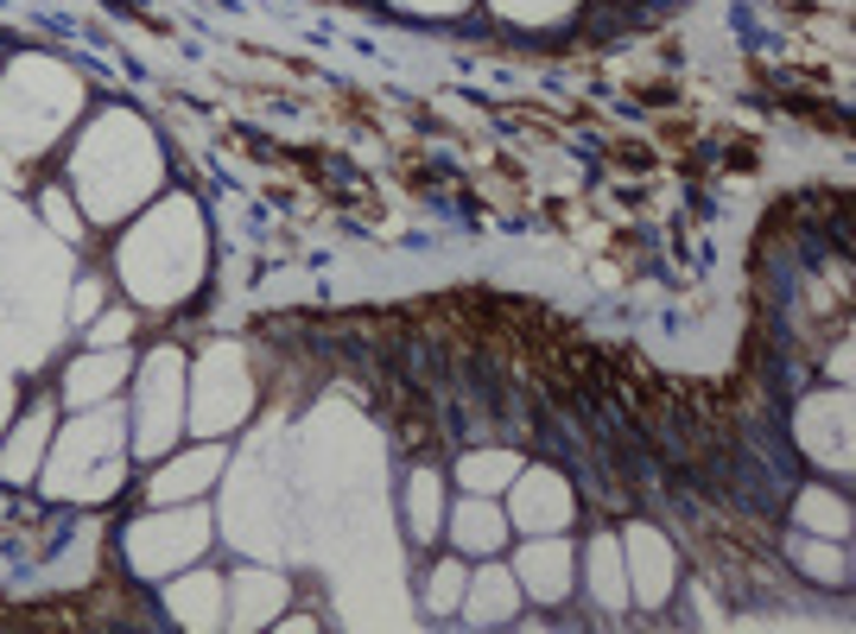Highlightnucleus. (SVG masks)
<instances>
[{"label": "nucleus", "mask_w": 856, "mask_h": 634, "mask_svg": "<svg viewBox=\"0 0 856 634\" xmlns=\"http://www.w3.org/2000/svg\"><path fill=\"white\" fill-rule=\"evenodd\" d=\"M565 514H571V495H565V483H553V476H533V488H526V508H521V521L553 526V521H565Z\"/></svg>", "instance_id": "f257e3e1"}, {"label": "nucleus", "mask_w": 856, "mask_h": 634, "mask_svg": "<svg viewBox=\"0 0 856 634\" xmlns=\"http://www.w3.org/2000/svg\"><path fill=\"white\" fill-rule=\"evenodd\" d=\"M476 616L495 622V616H514V584H508V571H488L483 591H476Z\"/></svg>", "instance_id": "f03ea898"}, {"label": "nucleus", "mask_w": 856, "mask_h": 634, "mask_svg": "<svg viewBox=\"0 0 856 634\" xmlns=\"http://www.w3.org/2000/svg\"><path fill=\"white\" fill-rule=\"evenodd\" d=\"M526 571L539 577V591H546V597H559V591H565V546H559V552H553V546L526 552Z\"/></svg>", "instance_id": "7ed1b4c3"}, {"label": "nucleus", "mask_w": 856, "mask_h": 634, "mask_svg": "<svg viewBox=\"0 0 856 634\" xmlns=\"http://www.w3.org/2000/svg\"><path fill=\"white\" fill-rule=\"evenodd\" d=\"M216 476V450H203L197 463H185V470H172L165 483H159V495H185V488H197V483H210Z\"/></svg>", "instance_id": "20e7f679"}, {"label": "nucleus", "mask_w": 856, "mask_h": 634, "mask_svg": "<svg viewBox=\"0 0 856 634\" xmlns=\"http://www.w3.org/2000/svg\"><path fill=\"white\" fill-rule=\"evenodd\" d=\"M412 526H419V533H432V526H438V483H432V476H419V483H412Z\"/></svg>", "instance_id": "39448f33"}, {"label": "nucleus", "mask_w": 856, "mask_h": 634, "mask_svg": "<svg viewBox=\"0 0 856 634\" xmlns=\"http://www.w3.org/2000/svg\"><path fill=\"white\" fill-rule=\"evenodd\" d=\"M596 591H603V602L616 609V591H622V571H616V546H609V539L596 546Z\"/></svg>", "instance_id": "423d86ee"}, {"label": "nucleus", "mask_w": 856, "mask_h": 634, "mask_svg": "<svg viewBox=\"0 0 856 634\" xmlns=\"http://www.w3.org/2000/svg\"><path fill=\"white\" fill-rule=\"evenodd\" d=\"M457 597H463V571H457V564H445V571L432 577V609H450Z\"/></svg>", "instance_id": "0eeeda50"}, {"label": "nucleus", "mask_w": 856, "mask_h": 634, "mask_svg": "<svg viewBox=\"0 0 856 634\" xmlns=\"http://www.w3.org/2000/svg\"><path fill=\"white\" fill-rule=\"evenodd\" d=\"M457 533H463V546H495V521L488 514H463Z\"/></svg>", "instance_id": "6e6552de"}, {"label": "nucleus", "mask_w": 856, "mask_h": 634, "mask_svg": "<svg viewBox=\"0 0 856 634\" xmlns=\"http://www.w3.org/2000/svg\"><path fill=\"white\" fill-rule=\"evenodd\" d=\"M412 7H425V13H438V7H463V0H412Z\"/></svg>", "instance_id": "1a4fd4ad"}]
</instances>
